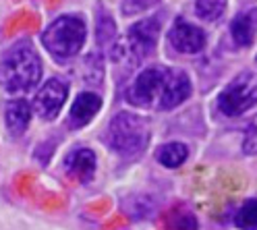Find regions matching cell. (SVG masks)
Instances as JSON below:
<instances>
[{
    "instance_id": "cell-10",
    "label": "cell",
    "mask_w": 257,
    "mask_h": 230,
    "mask_svg": "<svg viewBox=\"0 0 257 230\" xmlns=\"http://www.w3.org/2000/svg\"><path fill=\"white\" fill-rule=\"evenodd\" d=\"M64 170L79 183H89L95 174V154L89 147H75L64 158Z\"/></svg>"
},
{
    "instance_id": "cell-18",
    "label": "cell",
    "mask_w": 257,
    "mask_h": 230,
    "mask_svg": "<svg viewBox=\"0 0 257 230\" xmlns=\"http://www.w3.org/2000/svg\"><path fill=\"white\" fill-rule=\"evenodd\" d=\"M236 226L243 230H257V199H249L236 213Z\"/></svg>"
},
{
    "instance_id": "cell-12",
    "label": "cell",
    "mask_w": 257,
    "mask_h": 230,
    "mask_svg": "<svg viewBox=\"0 0 257 230\" xmlns=\"http://www.w3.org/2000/svg\"><path fill=\"white\" fill-rule=\"evenodd\" d=\"M230 34L236 46H251L257 34V9H249L245 13L236 15L230 23Z\"/></svg>"
},
{
    "instance_id": "cell-7",
    "label": "cell",
    "mask_w": 257,
    "mask_h": 230,
    "mask_svg": "<svg viewBox=\"0 0 257 230\" xmlns=\"http://www.w3.org/2000/svg\"><path fill=\"white\" fill-rule=\"evenodd\" d=\"M67 95H69L67 83L52 77L38 89V93L34 97V106L31 108H34V112L42 121H54L60 114L64 102H67Z\"/></svg>"
},
{
    "instance_id": "cell-6",
    "label": "cell",
    "mask_w": 257,
    "mask_h": 230,
    "mask_svg": "<svg viewBox=\"0 0 257 230\" xmlns=\"http://www.w3.org/2000/svg\"><path fill=\"white\" fill-rule=\"evenodd\" d=\"M253 106H257V71L234 77L218 97V108L226 117H240Z\"/></svg>"
},
{
    "instance_id": "cell-9",
    "label": "cell",
    "mask_w": 257,
    "mask_h": 230,
    "mask_svg": "<svg viewBox=\"0 0 257 230\" xmlns=\"http://www.w3.org/2000/svg\"><path fill=\"white\" fill-rule=\"evenodd\" d=\"M102 108V97L93 91H81L71 106L69 112V125L73 129H81L93 121V117Z\"/></svg>"
},
{
    "instance_id": "cell-4",
    "label": "cell",
    "mask_w": 257,
    "mask_h": 230,
    "mask_svg": "<svg viewBox=\"0 0 257 230\" xmlns=\"http://www.w3.org/2000/svg\"><path fill=\"white\" fill-rule=\"evenodd\" d=\"M87 40L85 21L79 15H60L44 29L42 44L58 60L75 58Z\"/></svg>"
},
{
    "instance_id": "cell-2",
    "label": "cell",
    "mask_w": 257,
    "mask_h": 230,
    "mask_svg": "<svg viewBox=\"0 0 257 230\" xmlns=\"http://www.w3.org/2000/svg\"><path fill=\"white\" fill-rule=\"evenodd\" d=\"M42 79V60L29 42H17L0 60V83L9 93H25Z\"/></svg>"
},
{
    "instance_id": "cell-21",
    "label": "cell",
    "mask_w": 257,
    "mask_h": 230,
    "mask_svg": "<svg viewBox=\"0 0 257 230\" xmlns=\"http://www.w3.org/2000/svg\"><path fill=\"white\" fill-rule=\"evenodd\" d=\"M245 154H257V117L249 123L247 127V135H245V143H243Z\"/></svg>"
},
{
    "instance_id": "cell-17",
    "label": "cell",
    "mask_w": 257,
    "mask_h": 230,
    "mask_svg": "<svg viewBox=\"0 0 257 230\" xmlns=\"http://www.w3.org/2000/svg\"><path fill=\"white\" fill-rule=\"evenodd\" d=\"M79 71H81V77L91 85H98L102 81V75H104V69H102V58L98 54H89L83 58V62L79 64Z\"/></svg>"
},
{
    "instance_id": "cell-14",
    "label": "cell",
    "mask_w": 257,
    "mask_h": 230,
    "mask_svg": "<svg viewBox=\"0 0 257 230\" xmlns=\"http://www.w3.org/2000/svg\"><path fill=\"white\" fill-rule=\"evenodd\" d=\"M187 158H189V147L179 141L166 143L156 152V160L166 168H179Z\"/></svg>"
},
{
    "instance_id": "cell-20",
    "label": "cell",
    "mask_w": 257,
    "mask_h": 230,
    "mask_svg": "<svg viewBox=\"0 0 257 230\" xmlns=\"http://www.w3.org/2000/svg\"><path fill=\"white\" fill-rule=\"evenodd\" d=\"M160 0H122V15L131 17V15H139L146 13L152 7H156Z\"/></svg>"
},
{
    "instance_id": "cell-11",
    "label": "cell",
    "mask_w": 257,
    "mask_h": 230,
    "mask_svg": "<svg viewBox=\"0 0 257 230\" xmlns=\"http://www.w3.org/2000/svg\"><path fill=\"white\" fill-rule=\"evenodd\" d=\"M31 114H34V108H31L29 102L25 100H11L5 108V123L11 137H21L29 123H31Z\"/></svg>"
},
{
    "instance_id": "cell-1",
    "label": "cell",
    "mask_w": 257,
    "mask_h": 230,
    "mask_svg": "<svg viewBox=\"0 0 257 230\" xmlns=\"http://www.w3.org/2000/svg\"><path fill=\"white\" fill-rule=\"evenodd\" d=\"M191 95L187 73L168 67L143 69L126 89L128 104L146 110H172Z\"/></svg>"
},
{
    "instance_id": "cell-16",
    "label": "cell",
    "mask_w": 257,
    "mask_h": 230,
    "mask_svg": "<svg viewBox=\"0 0 257 230\" xmlns=\"http://www.w3.org/2000/svg\"><path fill=\"white\" fill-rule=\"evenodd\" d=\"M226 11V0H195V13L203 21H218Z\"/></svg>"
},
{
    "instance_id": "cell-8",
    "label": "cell",
    "mask_w": 257,
    "mask_h": 230,
    "mask_svg": "<svg viewBox=\"0 0 257 230\" xmlns=\"http://www.w3.org/2000/svg\"><path fill=\"white\" fill-rule=\"evenodd\" d=\"M168 42L172 44L174 50L183 54H197L205 48V34L201 27L179 17L168 31Z\"/></svg>"
},
{
    "instance_id": "cell-13",
    "label": "cell",
    "mask_w": 257,
    "mask_h": 230,
    "mask_svg": "<svg viewBox=\"0 0 257 230\" xmlns=\"http://www.w3.org/2000/svg\"><path fill=\"white\" fill-rule=\"evenodd\" d=\"M95 38H98V44L106 48V50H110L114 46V42L118 40L116 23L104 7H98V11H95Z\"/></svg>"
},
{
    "instance_id": "cell-3",
    "label": "cell",
    "mask_w": 257,
    "mask_h": 230,
    "mask_svg": "<svg viewBox=\"0 0 257 230\" xmlns=\"http://www.w3.org/2000/svg\"><path fill=\"white\" fill-rule=\"evenodd\" d=\"M108 145L122 158H139L150 143V125L133 112H118L106 131Z\"/></svg>"
},
{
    "instance_id": "cell-19",
    "label": "cell",
    "mask_w": 257,
    "mask_h": 230,
    "mask_svg": "<svg viewBox=\"0 0 257 230\" xmlns=\"http://www.w3.org/2000/svg\"><path fill=\"white\" fill-rule=\"evenodd\" d=\"M168 228L170 230H197V220L191 211L174 209L168 216Z\"/></svg>"
},
{
    "instance_id": "cell-5",
    "label": "cell",
    "mask_w": 257,
    "mask_h": 230,
    "mask_svg": "<svg viewBox=\"0 0 257 230\" xmlns=\"http://www.w3.org/2000/svg\"><path fill=\"white\" fill-rule=\"evenodd\" d=\"M158 38H160V19L158 17L141 19L128 27L126 38H118L114 46L110 48L112 60L135 69V64H139L143 58L154 52Z\"/></svg>"
},
{
    "instance_id": "cell-15",
    "label": "cell",
    "mask_w": 257,
    "mask_h": 230,
    "mask_svg": "<svg viewBox=\"0 0 257 230\" xmlns=\"http://www.w3.org/2000/svg\"><path fill=\"white\" fill-rule=\"evenodd\" d=\"M154 209L156 207H154L152 197H146V195H133L122 201V211L133 220H143V218L152 216Z\"/></svg>"
}]
</instances>
